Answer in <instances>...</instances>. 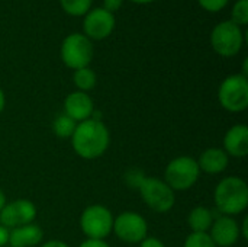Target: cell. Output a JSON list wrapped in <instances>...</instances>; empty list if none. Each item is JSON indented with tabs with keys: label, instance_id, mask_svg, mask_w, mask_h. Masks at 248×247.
Segmentation results:
<instances>
[{
	"label": "cell",
	"instance_id": "16",
	"mask_svg": "<svg viewBox=\"0 0 248 247\" xmlns=\"http://www.w3.org/2000/svg\"><path fill=\"white\" fill-rule=\"evenodd\" d=\"M44 239V231L36 224H26L22 227L12 229L9 231V246L10 247H33L38 246Z\"/></svg>",
	"mask_w": 248,
	"mask_h": 247
},
{
	"label": "cell",
	"instance_id": "18",
	"mask_svg": "<svg viewBox=\"0 0 248 247\" xmlns=\"http://www.w3.org/2000/svg\"><path fill=\"white\" fill-rule=\"evenodd\" d=\"M73 82L80 92L87 93L92 89H94V86L97 83V77H96V73L90 67H83V68L74 70Z\"/></svg>",
	"mask_w": 248,
	"mask_h": 247
},
{
	"label": "cell",
	"instance_id": "3",
	"mask_svg": "<svg viewBox=\"0 0 248 247\" xmlns=\"http://www.w3.org/2000/svg\"><path fill=\"white\" fill-rule=\"evenodd\" d=\"M145 205L157 214H166L173 210L176 204V192L158 178L142 175L135 185Z\"/></svg>",
	"mask_w": 248,
	"mask_h": 247
},
{
	"label": "cell",
	"instance_id": "27",
	"mask_svg": "<svg viewBox=\"0 0 248 247\" xmlns=\"http://www.w3.org/2000/svg\"><path fill=\"white\" fill-rule=\"evenodd\" d=\"M9 231H10L9 229L0 224V247L6 246L9 243Z\"/></svg>",
	"mask_w": 248,
	"mask_h": 247
},
{
	"label": "cell",
	"instance_id": "5",
	"mask_svg": "<svg viewBox=\"0 0 248 247\" xmlns=\"http://www.w3.org/2000/svg\"><path fill=\"white\" fill-rule=\"evenodd\" d=\"M219 105L231 112L240 114L248 108V79L243 74H231L222 80L218 89Z\"/></svg>",
	"mask_w": 248,
	"mask_h": 247
},
{
	"label": "cell",
	"instance_id": "31",
	"mask_svg": "<svg viewBox=\"0 0 248 247\" xmlns=\"http://www.w3.org/2000/svg\"><path fill=\"white\" fill-rule=\"evenodd\" d=\"M7 204V198H6V195H4V192L0 189V211L4 208V205Z\"/></svg>",
	"mask_w": 248,
	"mask_h": 247
},
{
	"label": "cell",
	"instance_id": "2",
	"mask_svg": "<svg viewBox=\"0 0 248 247\" xmlns=\"http://www.w3.org/2000/svg\"><path fill=\"white\" fill-rule=\"evenodd\" d=\"M214 201L221 215H240L248 207V186L238 176L221 179L214 191Z\"/></svg>",
	"mask_w": 248,
	"mask_h": 247
},
{
	"label": "cell",
	"instance_id": "17",
	"mask_svg": "<svg viewBox=\"0 0 248 247\" xmlns=\"http://www.w3.org/2000/svg\"><path fill=\"white\" fill-rule=\"evenodd\" d=\"M215 217L211 208L208 207H195L187 215V224L192 233H208Z\"/></svg>",
	"mask_w": 248,
	"mask_h": 247
},
{
	"label": "cell",
	"instance_id": "19",
	"mask_svg": "<svg viewBox=\"0 0 248 247\" xmlns=\"http://www.w3.org/2000/svg\"><path fill=\"white\" fill-rule=\"evenodd\" d=\"M76 127H77V122L73 121L64 112L62 114H58L55 116L54 122H52V131H54V134L58 138H71Z\"/></svg>",
	"mask_w": 248,
	"mask_h": 247
},
{
	"label": "cell",
	"instance_id": "4",
	"mask_svg": "<svg viewBox=\"0 0 248 247\" xmlns=\"http://www.w3.org/2000/svg\"><path fill=\"white\" fill-rule=\"evenodd\" d=\"M199 176L201 169L196 159L190 156H179L167 165L163 181L174 192H185L196 185Z\"/></svg>",
	"mask_w": 248,
	"mask_h": 247
},
{
	"label": "cell",
	"instance_id": "26",
	"mask_svg": "<svg viewBox=\"0 0 248 247\" xmlns=\"http://www.w3.org/2000/svg\"><path fill=\"white\" fill-rule=\"evenodd\" d=\"M78 247H110L105 240H94V239H86L81 242Z\"/></svg>",
	"mask_w": 248,
	"mask_h": 247
},
{
	"label": "cell",
	"instance_id": "6",
	"mask_svg": "<svg viewBox=\"0 0 248 247\" xmlns=\"http://www.w3.org/2000/svg\"><path fill=\"white\" fill-rule=\"evenodd\" d=\"M113 218L110 210L105 205H89L80 215V229L87 239L105 240L112 233Z\"/></svg>",
	"mask_w": 248,
	"mask_h": 247
},
{
	"label": "cell",
	"instance_id": "30",
	"mask_svg": "<svg viewBox=\"0 0 248 247\" xmlns=\"http://www.w3.org/2000/svg\"><path fill=\"white\" fill-rule=\"evenodd\" d=\"M4 105H6V96H4V92H3L1 87H0V114H1L3 109H4Z\"/></svg>",
	"mask_w": 248,
	"mask_h": 247
},
{
	"label": "cell",
	"instance_id": "10",
	"mask_svg": "<svg viewBox=\"0 0 248 247\" xmlns=\"http://www.w3.org/2000/svg\"><path fill=\"white\" fill-rule=\"evenodd\" d=\"M36 214L38 211L35 204L29 199L20 198L4 205V208L0 211V224L12 230L16 227L32 224L36 218Z\"/></svg>",
	"mask_w": 248,
	"mask_h": 247
},
{
	"label": "cell",
	"instance_id": "25",
	"mask_svg": "<svg viewBox=\"0 0 248 247\" xmlns=\"http://www.w3.org/2000/svg\"><path fill=\"white\" fill-rule=\"evenodd\" d=\"M140 247H166V245L157 239V237H145L141 243H140Z\"/></svg>",
	"mask_w": 248,
	"mask_h": 247
},
{
	"label": "cell",
	"instance_id": "7",
	"mask_svg": "<svg viewBox=\"0 0 248 247\" xmlns=\"http://www.w3.org/2000/svg\"><path fill=\"white\" fill-rule=\"evenodd\" d=\"M93 52V44L84 33H70L61 45V60L73 70L89 67Z\"/></svg>",
	"mask_w": 248,
	"mask_h": 247
},
{
	"label": "cell",
	"instance_id": "29",
	"mask_svg": "<svg viewBox=\"0 0 248 247\" xmlns=\"http://www.w3.org/2000/svg\"><path fill=\"white\" fill-rule=\"evenodd\" d=\"M243 226L240 227V233H241V237L243 239H248V217H244V220H243V223H241Z\"/></svg>",
	"mask_w": 248,
	"mask_h": 247
},
{
	"label": "cell",
	"instance_id": "20",
	"mask_svg": "<svg viewBox=\"0 0 248 247\" xmlns=\"http://www.w3.org/2000/svg\"><path fill=\"white\" fill-rule=\"evenodd\" d=\"M93 0H60L62 10L71 16H83L92 7Z\"/></svg>",
	"mask_w": 248,
	"mask_h": 247
},
{
	"label": "cell",
	"instance_id": "14",
	"mask_svg": "<svg viewBox=\"0 0 248 247\" xmlns=\"http://www.w3.org/2000/svg\"><path fill=\"white\" fill-rule=\"evenodd\" d=\"M228 157L243 159L248 154V127L246 124L232 125L224 137V148Z\"/></svg>",
	"mask_w": 248,
	"mask_h": 247
},
{
	"label": "cell",
	"instance_id": "11",
	"mask_svg": "<svg viewBox=\"0 0 248 247\" xmlns=\"http://www.w3.org/2000/svg\"><path fill=\"white\" fill-rule=\"evenodd\" d=\"M83 29L89 39H105L115 29V16L103 7L89 10L83 20Z\"/></svg>",
	"mask_w": 248,
	"mask_h": 247
},
{
	"label": "cell",
	"instance_id": "28",
	"mask_svg": "<svg viewBox=\"0 0 248 247\" xmlns=\"http://www.w3.org/2000/svg\"><path fill=\"white\" fill-rule=\"evenodd\" d=\"M39 247H70L65 242L62 240H49V242H45L42 243Z\"/></svg>",
	"mask_w": 248,
	"mask_h": 247
},
{
	"label": "cell",
	"instance_id": "22",
	"mask_svg": "<svg viewBox=\"0 0 248 247\" xmlns=\"http://www.w3.org/2000/svg\"><path fill=\"white\" fill-rule=\"evenodd\" d=\"M183 247H217L208 233H190Z\"/></svg>",
	"mask_w": 248,
	"mask_h": 247
},
{
	"label": "cell",
	"instance_id": "13",
	"mask_svg": "<svg viewBox=\"0 0 248 247\" xmlns=\"http://www.w3.org/2000/svg\"><path fill=\"white\" fill-rule=\"evenodd\" d=\"M94 112V103L86 92H71L64 100V114L68 115L73 121L83 122L90 119Z\"/></svg>",
	"mask_w": 248,
	"mask_h": 247
},
{
	"label": "cell",
	"instance_id": "24",
	"mask_svg": "<svg viewBox=\"0 0 248 247\" xmlns=\"http://www.w3.org/2000/svg\"><path fill=\"white\" fill-rule=\"evenodd\" d=\"M122 3H124V0H103V9L113 13L121 9Z\"/></svg>",
	"mask_w": 248,
	"mask_h": 247
},
{
	"label": "cell",
	"instance_id": "12",
	"mask_svg": "<svg viewBox=\"0 0 248 247\" xmlns=\"http://www.w3.org/2000/svg\"><path fill=\"white\" fill-rule=\"evenodd\" d=\"M217 247H232L241 237L240 224L234 217L219 215L214 220L208 233Z\"/></svg>",
	"mask_w": 248,
	"mask_h": 247
},
{
	"label": "cell",
	"instance_id": "1",
	"mask_svg": "<svg viewBox=\"0 0 248 247\" xmlns=\"http://www.w3.org/2000/svg\"><path fill=\"white\" fill-rule=\"evenodd\" d=\"M70 140L73 150L78 157L84 160H94L108 151L110 134L100 119L90 118L77 124Z\"/></svg>",
	"mask_w": 248,
	"mask_h": 247
},
{
	"label": "cell",
	"instance_id": "23",
	"mask_svg": "<svg viewBox=\"0 0 248 247\" xmlns=\"http://www.w3.org/2000/svg\"><path fill=\"white\" fill-rule=\"evenodd\" d=\"M198 1H199V4H201L205 10L215 13V12L222 10V9L228 4L230 0H198Z\"/></svg>",
	"mask_w": 248,
	"mask_h": 247
},
{
	"label": "cell",
	"instance_id": "21",
	"mask_svg": "<svg viewBox=\"0 0 248 247\" xmlns=\"http://www.w3.org/2000/svg\"><path fill=\"white\" fill-rule=\"evenodd\" d=\"M231 22L238 26L248 23V0H238L231 12Z\"/></svg>",
	"mask_w": 248,
	"mask_h": 247
},
{
	"label": "cell",
	"instance_id": "9",
	"mask_svg": "<svg viewBox=\"0 0 248 247\" xmlns=\"http://www.w3.org/2000/svg\"><path fill=\"white\" fill-rule=\"evenodd\" d=\"M112 231L124 243L140 245L148 234V224L141 214L125 211L113 218Z\"/></svg>",
	"mask_w": 248,
	"mask_h": 247
},
{
	"label": "cell",
	"instance_id": "32",
	"mask_svg": "<svg viewBox=\"0 0 248 247\" xmlns=\"http://www.w3.org/2000/svg\"><path fill=\"white\" fill-rule=\"evenodd\" d=\"M131 1L138 3V4H145V3H151V1H154V0H131Z\"/></svg>",
	"mask_w": 248,
	"mask_h": 247
},
{
	"label": "cell",
	"instance_id": "15",
	"mask_svg": "<svg viewBox=\"0 0 248 247\" xmlns=\"http://www.w3.org/2000/svg\"><path fill=\"white\" fill-rule=\"evenodd\" d=\"M196 162H198L201 172L208 173V175H219L228 167L230 157L222 148L209 147L199 156Z\"/></svg>",
	"mask_w": 248,
	"mask_h": 247
},
{
	"label": "cell",
	"instance_id": "8",
	"mask_svg": "<svg viewBox=\"0 0 248 247\" xmlns=\"http://www.w3.org/2000/svg\"><path fill=\"white\" fill-rule=\"evenodd\" d=\"M244 42L241 26L231 20L218 23L211 33V45L221 57H234L240 52Z\"/></svg>",
	"mask_w": 248,
	"mask_h": 247
}]
</instances>
